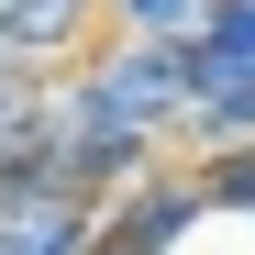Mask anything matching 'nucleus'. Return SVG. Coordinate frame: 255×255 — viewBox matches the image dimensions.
Returning <instances> with one entry per match:
<instances>
[{
    "instance_id": "nucleus-1",
    "label": "nucleus",
    "mask_w": 255,
    "mask_h": 255,
    "mask_svg": "<svg viewBox=\"0 0 255 255\" xmlns=\"http://www.w3.org/2000/svg\"><path fill=\"white\" fill-rule=\"evenodd\" d=\"M211 222H222V211H211V189H200V155H178V144H166L144 178H122L100 200V233L133 244V255H189Z\"/></svg>"
},
{
    "instance_id": "nucleus-2",
    "label": "nucleus",
    "mask_w": 255,
    "mask_h": 255,
    "mask_svg": "<svg viewBox=\"0 0 255 255\" xmlns=\"http://www.w3.org/2000/svg\"><path fill=\"white\" fill-rule=\"evenodd\" d=\"M100 244V200L45 178V155L0 166V255H89Z\"/></svg>"
},
{
    "instance_id": "nucleus-3",
    "label": "nucleus",
    "mask_w": 255,
    "mask_h": 255,
    "mask_svg": "<svg viewBox=\"0 0 255 255\" xmlns=\"http://www.w3.org/2000/svg\"><path fill=\"white\" fill-rule=\"evenodd\" d=\"M111 33V0H0V67H22V78H56L78 67Z\"/></svg>"
},
{
    "instance_id": "nucleus-4",
    "label": "nucleus",
    "mask_w": 255,
    "mask_h": 255,
    "mask_svg": "<svg viewBox=\"0 0 255 255\" xmlns=\"http://www.w3.org/2000/svg\"><path fill=\"white\" fill-rule=\"evenodd\" d=\"M189 78H255V0H211V22L189 33Z\"/></svg>"
},
{
    "instance_id": "nucleus-5",
    "label": "nucleus",
    "mask_w": 255,
    "mask_h": 255,
    "mask_svg": "<svg viewBox=\"0 0 255 255\" xmlns=\"http://www.w3.org/2000/svg\"><path fill=\"white\" fill-rule=\"evenodd\" d=\"M211 0H111V33H200Z\"/></svg>"
},
{
    "instance_id": "nucleus-6",
    "label": "nucleus",
    "mask_w": 255,
    "mask_h": 255,
    "mask_svg": "<svg viewBox=\"0 0 255 255\" xmlns=\"http://www.w3.org/2000/svg\"><path fill=\"white\" fill-rule=\"evenodd\" d=\"M89 255H133V244H111V233H100V244H89Z\"/></svg>"
}]
</instances>
